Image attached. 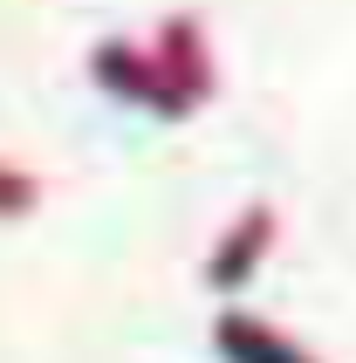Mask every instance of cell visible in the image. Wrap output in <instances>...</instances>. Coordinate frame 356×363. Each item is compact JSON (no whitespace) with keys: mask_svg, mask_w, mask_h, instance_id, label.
I'll use <instances>...</instances> for the list:
<instances>
[{"mask_svg":"<svg viewBox=\"0 0 356 363\" xmlns=\"http://www.w3.org/2000/svg\"><path fill=\"white\" fill-rule=\"evenodd\" d=\"M28 206H35V185H28V172L0 164V220H14V213H28Z\"/></svg>","mask_w":356,"mask_h":363,"instance_id":"obj_3","label":"cell"},{"mask_svg":"<svg viewBox=\"0 0 356 363\" xmlns=\"http://www.w3.org/2000/svg\"><path fill=\"white\" fill-rule=\"evenodd\" d=\"M219 357L226 363H308L288 336H274V329L254 323V315H226V323H219Z\"/></svg>","mask_w":356,"mask_h":363,"instance_id":"obj_1","label":"cell"},{"mask_svg":"<svg viewBox=\"0 0 356 363\" xmlns=\"http://www.w3.org/2000/svg\"><path fill=\"white\" fill-rule=\"evenodd\" d=\"M260 247H267V206H254V213H247V226H233V240L219 247V261H213V281L233 288V274H247V267H254Z\"/></svg>","mask_w":356,"mask_h":363,"instance_id":"obj_2","label":"cell"}]
</instances>
